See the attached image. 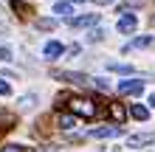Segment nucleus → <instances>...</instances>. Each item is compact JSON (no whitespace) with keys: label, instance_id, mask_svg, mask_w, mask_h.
<instances>
[{"label":"nucleus","instance_id":"obj_1","mask_svg":"<svg viewBox=\"0 0 155 152\" xmlns=\"http://www.w3.org/2000/svg\"><path fill=\"white\" fill-rule=\"evenodd\" d=\"M71 113L74 115H79V118H93V115L99 113V107H96V102H90V99H85V96H74L71 99Z\"/></svg>","mask_w":155,"mask_h":152},{"label":"nucleus","instance_id":"obj_2","mask_svg":"<svg viewBox=\"0 0 155 152\" xmlns=\"http://www.w3.org/2000/svg\"><path fill=\"white\" fill-rule=\"evenodd\" d=\"M54 79H62V82H74V85H93V79L90 76H85V73H71V70H54L51 73Z\"/></svg>","mask_w":155,"mask_h":152},{"label":"nucleus","instance_id":"obj_3","mask_svg":"<svg viewBox=\"0 0 155 152\" xmlns=\"http://www.w3.org/2000/svg\"><path fill=\"white\" fill-rule=\"evenodd\" d=\"M141 90H144L141 79H127V82L118 85V96H141Z\"/></svg>","mask_w":155,"mask_h":152},{"label":"nucleus","instance_id":"obj_4","mask_svg":"<svg viewBox=\"0 0 155 152\" xmlns=\"http://www.w3.org/2000/svg\"><path fill=\"white\" fill-rule=\"evenodd\" d=\"M71 28H87V25H99V14H82V17H68L65 20Z\"/></svg>","mask_w":155,"mask_h":152},{"label":"nucleus","instance_id":"obj_5","mask_svg":"<svg viewBox=\"0 0 155 152\" xmlns=\"http://www.w3.org/2000/svg\"><path fill=\"white\" fill-rule=\"evenodd\" d=\"M135 25H138V17H135V14H121L118 23H116V28L121 34H130V31H135Z\"/></svg>","mask_w":155,"mask_h":152},{"label":"nucleus","instance_id":"obj_6","mask_svg":"<svg viewBox=\"0 0 155 152\" xmlns=\"http://www.w3.org/2000/svg\"><path fill=\"white\" fill-rule=\"evenodd\" d=\"M152 141H155V135H152V132H138V135H130V138H127V144H130L133 149H138V147L152 144Z\"/></svg>","mask_w":155,"mask_h":152},{"label":"nucleus","instance_id":"obj_7","mask_svg":"<svg viewBox=\"0 0 155 152\" xmlns=\"http://www.w3.org/2000/svg\"><path fill=\"white\" fill-rule=\"evenodd\" d=\"M121 127H96V130H90V135L93 138H116V135H121Z\"/></svg>","mask_w":155,"mask_h":152},{"label":"nucleus","instance_id":"obj_8","mask_svg":"<svg viewBox=\"0 0 155 152\" xmlns=\"http://www.w3.org/2000/svg\"><path fill=\"white\" fill-rule=\"evenodd\" d=\"M155 45V37H135L130 45H124V51H135V48H150Z\"/></svg>","mask_w":155,"mask_h":152},{"label":"nucleus","instance_id":"obj_9","mask_svg":"<svg viewBox=\"0 0 155 152\" xmlns=\"http://www.w3.org/2000/svg\"><path fill=\"white\" fill-rule=\"evenodd\" d=\"M130 115H133L135 121H147V118H150V107H144V104H133V107H130Z\"/></svg>","mask_w":155,"mask_h":152},{"label":"nucleus","instance_id":"obj_10","mask_svg":"<svg viewBox=\"0 0 155 152\" xmlns=\"http://www.w3.org/2000/svg\"><path fill=\"white\" fill-rule=\"evenodd\" d=\"M62 51H65V48H62L59 42H45V48H42V53H45L48 59H57V57H62Z\"/></svg>","mask_w":155,"mask_h":152},{"label":"nucleus","instance_id":"obj_11","mask_svg":"<svg viewBox=\"0 0 155 152\" xmlns=\"http://www.w3.org/2000/svg\"><path fill=\"white\" fill-rule=\"evenodd\" d=\"M110 115H113V118L118 121V127H121V121L127 118V110H124V104H118V102H113V104H110Z\"/></svg>","mask_w":155,"mask_h":152},{"label":"nucleus","instance_id":"obj_12","mask_svg":"<svg viewBox=\"0 0 155 152\" xmlns=\"http://www.w3.org/2000/svg\"><path fill=\"white\" fill-rule=\"evenodd\" d=\"M57 124H59L62 130H71V127L76 124V118H74V113H59V115H57Z\"/></svg>","mask_w":155,"mask_h":152},{"label":"nucleus","instance_id":"obj_13","mask_svg":"<svg viewBox=\"0 0 155 152\" xmlns=\"http://www.w3.org/2000/svg\"><path fill=\"white\" fill-rule=\"evenodd\" d=\"M74 3H79V0H59V3L54 6V11H57V14H65V11L74 8Z\"/></svg>","mask_w":155,"mask_h":152},{"label":"nucleus","instance_id":"obj_14","mask_svg":"<svg viewBox=\"0 0 155 152\" xmlns=\"http://www.w3.org/2000/svg\"><path fill=\"white\" fill-rule=\"evenodd\" d=\"M107 68L116 70V73H133V68L130 65H121V62H107Z\"/></svg>","mask_w":155,"mask_h":152},{"label":"nucleus","instance_id":"obj_15","mask_svg":"<svg viewBox=\"0 0 155 152\" xmlns=\"http://www.w3.org/2000/svg\"><path fill=\"white\" fill-rule=\"evenodd\" d=\"M12 8H14V11L20 14V17H25V14H28V6H25L23 0H12Z\"/></svg>","mask_w":155,"mask_h":152},{"label":"nucleus","instance_id":"obj_16","mask_svg":"<svg viewBox=\"0 0 155 152\" xmlns=\"http://www.w3.org/2000/svg\"><path fill=\"white\" fill-rule=\"evenodd\" d=\"M37 28H42V31H54V28H57V20H37Z\"/></svg>","mask_w":155,"mask_h":152},{"label":"nucleus","instance_id":"obj_17","mask_svg":"<svg viewBox=\"0 0 155 152\" xmlns=\"http://www.w3.org/2000/svg\"><path fill=\"white\" fill-rule=\"evenodd\" d=\"M0 152H25V149H23L20 144H8V147H3Z\"/></svg>","mask_w":155,"mask_h":152},{"label":"nucleus","instance_id":"obj_18","mask_svg":"<svg viewBox=\"0 0 155 152\" xmlns=\"http://www.w3.org/2000/svg\"><path fill=\"white\" fill-rule=\"evenodd\" d=\"M8 93H12V85H8V82H3V79H0V96H8Z\"/></svg>","mask_w":155,"mask_h":152},{"label":"nucleus","instance_id":"obj_19","mask_svg":"<svg viewBox=\"0 0 155 152\" xmlns=\"http://www.w3.org/2000/svg\"><path fill=\"white\" fill-rule=\"evenodd\" d=\"M34 102H37V96H25V99H20V104H23V107H31Z\"/></svg>","mask_w":155,"mask_h":152},{"label":"nucleus","instance_id":"obj_20","mask_svg":"<svg viewBox=\"0 0 155 152\" xmlns=\"http://www.w3.org/2000/svg\"><path fill=\"white\" fill-rule=\"evenodd\" d=\"M8 57H12V48H3V45H0V59H8Z\"/></svg>","mask_w":155,"mask_h":152},{"label":"nucleus","instance_id":"obj_21","mask_svg":"<svg viewBox=\"0 0 155 152\" xmlns=\"http://www.w3.org/2000/svg\"><path fill=\"white\" fill-rule=\"evenodd\" d=\"M93 85L99 87V90H107V82H104V79H93Z\"/></svg>","mask_w":155,"mask_h":152},{"label":"nucleus","instance_id":"obj_22","mask_svg":"<svg viewBox=\"0 0 155 152\" xmlns=\"http://www.w3.org/2000/svg\"><path fill=\"white\" fill-rule=\"evenodd\" d=\"M102 37H104V31H102V28H99V31H93V34H90V40H93V42H96V40H102Z\"/></svg>","mask_w":155,"mask_h":152},{"label":"nucleus","instance_id":"obj_23","mask_svg":"<svg viewBox=\"0 0 155 152\" xmlns=\"http://www.w3.org/2000/svg\"><path fill=\"white\" fill-rule=\"evenodd\" d=\"M150 104H152V107H155V93H152V96H150Z\"/></svg>","mask_w":155,"mask_h":152},{"label":"nucleus","instance_id":"obj_24","mask_svg":"<svg viewBox=\"0 0 155 152\" xmlns=\"http://www.w3.org/2000/svg\"><path fill=\"white\" fill-rule=\"evenodd\" d=\"M93 3H110V0H93Z\"/></svg>","mask_w":155,"mask_h":152}]
</instances>
